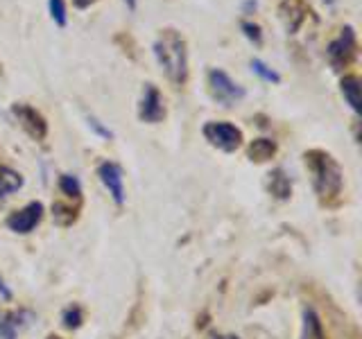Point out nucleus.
I'll return each instance as SVG.
<instances>
[{"mask_svg": "<svg viewBox=\"0 0 362 339\" xmlns=\"http://www.w3.org/2000/svg\"><path fill=\"white\" fill-rule=\"evenodd\" d=\"M45 339H62V337H57V335H48V337H45Z\"/></svg>", "mask_w": 362, "mask_h": 339, "instance_id": "cd10ccee", "label": "nucleus"}, {"mask_svg": "<svg viewBox=\"0 0 362 339\" xmlns=\"http://www.w3.org/2000/svg\"><path fill=\"white\" fill-rule=\"evenodd\" d=\"M21 314L18 312H5L0 314V339H16L21 331Z\"/></svg>", "mask_w": 362, "mask_h": 339, "instance_id": "dca6fc26", "label": "nucleus"}, {"mask_svg": "<svg viewBox=\"0 0 362 339\" xmlns=\"http://www.w3.org/2000/svg\"><path fill=\"white\" fill-rule=\"evenodd\" d=\"M50 18L54 20V25L66 28L68 25V14H66V3L64 0H48Z\"/></svg>", "mask_w": 362, "mask_h": 339, "instance_id": "6ab92c4d", "label": "nucleus"}, {"mask_svg": "<svg viewBox=\"0 0 362 339\" xmlns=\"http://www.w3.org/2000/svg\"><path fill=\"white\" fill-rule=\"evenodd\" d=\"M41 218H43V203L30 201L28 206H23L21 210L9 215L7 226H9V231H14V233H30V231L37 229Z\"/></svg>", "mask_w": 362, "mask_h": 339, "instance_id": "6e6552de", "label": "nucleus"}, {"mask_svg": "<svg viewBox=\"0 0 362 339\" xmlns=\"http://www.w3.org/2000/svg\"><path fill=\"white\" fill-rule=\"evenodd\" d=\"M211 339H240V337H235V335H213Z\"/></svg>", "mask_w": 362, "mask_h": 339, "instance_id": "a878e982", "label": "nucleus"}, {"mask_svg": "<svg viewBox=\"0 0 362 339\" xmlns=\"http://www.w3.org/2000/svg\"><path fill=\"white\" fill-rule=\"evenodd\" d=\"M84 321V312L79 305H71L66 312H64V326L66 328H79Z\"/></svg>", "mask_w": 362, "mask_h": 339, "instance_id": "412c9836", "label": "nucleus"}, {"mask_svg": "<svg viewBox=\"0 0 362 339\" xmlns=\"http://www.w3.org/2000/svg\"><path fill=\"white\" fill-rule=\"evenodd\" d=\"M202 133H204V138L209 141V145L218 147L220 152H226V154H233L235 150H240V145L245 141L243 129L235 127L231 122H224V120L206 122Z\"/></svg>", "mask_w": 362, "mask_h": 339, "instance_id": "39448f33", "label": "nucleus"}, {"mask_svg": "<svg viewBox=\"0 0 362 339\" xmlns=\"http://www.w3.org/2000/svg\"><path fill=\"white\" fill-rule=\"evenodd\" d=\"M247 156L254 163H267L269 158L276 156V143L272 138H254L247 147Z\"/></svg>", "mask_w": 362, "mask_h": 339, "instance_id": "9b49d317", "label": "nucleus"}, {"mask_svg": "<svg viewBox=\"0 0 362 339\" xmlns=\"http://www.w3.org/2000/svg\"><path fill=\"white\" fill-rule=\"evenodd\" d=\"M206 84H209L211 97L222 107H233L247 95L245 86H240L235 79H231V75L224 73L222 68H211L206 75Z\"/></svg>", "mask_w": 362, "mask_h": 339, "instance_id": "7ed1b4c3", "label": "nucleus"}, {"mask_svg": "<svg viewBox=\"0 0 362 339\" xmlns=\"http://www.w3.org/2000/svg\"><path fill=\"white\" fill-rule=\"evenodd\" d=\"M98 177L100 181L105 184V188L109 190V195L113 197V201L122 206L124 203V179H122V167L118 163H111V161H105L100 163L98 167Z\"/></svg>", "mask_w": 362, "mask_h": 339, "instance_id": "9d476101", "label": "nucleus"}, {"mask_svg": "<svg viewBox=\"0 0 362 339\" xmlns=\"http://www.w3.org/2000/svg\"><path fill=\"white\" fill-rule=\"evenodd\" d=\"M124 3H127L129 9H136V0H124Z\"/></svg>", "mask_w": 362, "mask_h": 339, "instance_id": "bb28decb", "label": "nucleus"}, {"mask_svg": "<svg viewBox=\"0 0 362 339\" xmlns=\"http://www.w3.org/2000/svg\"><path fill=\"white\" fill-rule=\"evenodd\" d=\"M240 30H243V34L254 45H263V30H260L258 23H254V20H243L240 23Z\"/></svg>", "mask_w": 362, "mask_h": 339, "instance_id": "aec40b11", "label": "nucleus"}, {"mask_svg": "<svg viewBox=\"0 0 362 339\" xmlns=\"http://www.w3.org/2000/svg\"><path fill=\"white\" fill-rule=\"evenodd\" d=\"M23 184H25V179H23V174L16 172L14 167H7V165L0 167V197L14 195V192L23 188Z\"/></svg>", "mask_w": 362, "mask_h": 339, "instance_id": "ddd939ff", "label": "nucleus"}, {"mask_svg": "<svg viewBox=\"0 0 362 339\" xmlns=\"http://www.w3.org/2000/svg\"><path fill=\"white\" fill-rule=\"evenodd\" d=\"M339 90H342V97L351 107V111L360 113V77L358 75H344L342 82H339Z\"/></svg>", "mask_w": 362, "mask_h": 339, "instance_id": "f8f14e48", "label": "nucleus"}, {"mask_svg": "<svg viewBox=\"0 0 362 339\" xmlns=\"http://www.w3.org/2000/svg\"><path fill=\"white\" fill-rule=\"evenodd\" d=\"M308 14H310V7L305 5L303 0H283L279 5V18L288 34H297L303 28Z\"/></svg>", "mask_w": 362, "mask_h": 339, "instance_id": "1a4fd4ad", "label": "nucleus"}, {"mask_svg": "<svg viewBox=\"0 0 362 339\" xmlns=\"http://www.w3.org/2000/svg\"><path fill=\"white\" fill-rule=\"evenodd\" d=\"M88 124H90V127H93L100 136H102V138H107V141H111V138H113V131H111V129H107V127H102V124H100L95 118H88Z\"/></svg>", "mask_w": 362, "mask_h": 339, "instance_id": "4be33fe9", "label": "nucleus"}, {"mask_svg": "<svg viewBox=\"0 0 362 339\" xmlns=\"http://www.w3.org/2000/svg\"><path fill=\"white\" fill-rule=\"evenodd\" d=\"M249 68H252V71H254L260 79H263V82L281 84V75H279L272 66H267L263 59H252V61H249Z\"/></svg>", "mask_w": 362, "mask_h": 339, "instance_id": "f3484780", "label": "nucleus"}, {"mask_svg": "<svg viewBox=\"0 0 362 339\" xmlns=\"http://www.w3.org/2000/svg\"><path fill=\"white\" fill-rule=\"evenodd\" d=\"M301 339H326L320 314H317L313 308L303 310V333H301Z\"/></svg>", "mask_w": 362, "mask_h": 339, "instance_id": "2eb2a0df", "label": "nucleus"}, {"mask_svg": "<svg viewBox=\"0 0 362 339\" xmlns=\"http://www.w3.org/2000/svg\"><path fill=\"white\" fill-rule=\"evenodd\" d=\"M258 7V3H256V0H245V5H243V11H245V14H252V11Z\"/></svg>", "mask_w": 362, "mask_h": 339, "instance_id": "393cba45", "label": "nucleus"}, {"mask_svg": "<svg viewBox=\"0 0 362 339\" xmlns=\"http://www.w3.org/2000/svg\"><path fill=\"white\" fill-rule=\"evenodd\" d=\"M0 297H3L5 301L11 299V292H9V287L5 285V280H3V278H0Z\"/></svg>", "mask_w": 362, "mask_h": 339, "instance_id": "b1692460", "label": "nucleus"}, {"mask_svg": "<svg viewBox=\"0 0 362 339\" xmlns=\"http://www.w3.org/2000/svg\"><path fill=\"white\" fill-rule=\"evenodd\" d=\"M59 188H62V192L66 197H75L77 199L79 195H82V184H79V179L75 174H62Z\"/></svg>", "mask_w": 362, "mask_h": 339, "instance_id": "a211bd4d", "label": "nucleus"}, {"mask_svg": "<svg viewBox=\"0 0 362 339\" xmlns=\"http://www.w3.org/2000/svg\"><path fill=\"white\" fill-rule=\"evenodd\" d=\"M11 116L18 120V124L25 129L30 138L39 143L45 141V136H48V122H45L41 111L25 105V102H16V105H11Z\"/></svg>", "mask_w": 362, "mask_h": 339, "instance_id": "423d86ee", "label": "nucleus"}, {"mask_svg": "<svg viewBox=\"0 0 362 339\" xmlns=\"http://www.w3.org/2000/svg\"><path fill=\"white\" fill-rule=\"evenodd\" d=\"M98 0H73V5L77 7V9H88L90 5H95Z\"/></svg>", "mask_w": 362, "mask_h": 339, "instance_id": "5701e85b", "label": "nucleus"}, {"mask_svg": "<svg viewBox=\"0 0 362 339\" xmlns=\"http://www.w3.org/2000/svg\"><path fill=\"white\" fill-rule=\"evenodd\" d=\"M269 192L274 195L276 199H288L292 195V181L290 177L283 172V170H274V172L269 174V184H267Z\"/></svg>", "mask_w": 362, "mask_h": 339, "instance_id": "4468645a", "label": "nucleus"}, {"mask_svg": "<svg viewBox=\"0 0 362 339\" xmlns=\"http://www.w3.org/2000/svg\"><path fill=\"white\" fill-rule=\"evenodd\" d=\"M139 118L150 124H156L165 118V105H163L161 90H158L154 84H145V88H143L141 105H139Z\"/></svg>", "mask_w": 362, "mask_h": 339, "instance_id": "0eeeda50", "label": "nucleus"}, {"mask_svg": "<svg viewBox=\"0 0 362 339\" xmlns=\"http://www.w3.org/2000/svg\"><path fill=\"white\" fill-rule=\"evenodd\" d=\"M152 52L170 84L184 86L188 82V73H190L188 71V41L179 30L175 28L158 30Z\"/></svg>", "mask_w": 362, "mask_h": 339, "instance_id": "f257e3e1", "label": "nucleus"}, {"mask_svg": "<svg viewBox=\"0 0 362 339\" xmlns=\"http://www.w3.org/2000/svg\"><path fill=\"white\" fill-rule=\"evenodd\" d=\"M358 54V37H356V30L354 25H344L339 30L337 37L326 45V56L331 61L333 71H344L351 64H354Z\"/></svg>", "mask_w": 362, "mask_h": 339, "instance_id": "20e7f679", "label": "nucleus"}, {"mask_svg": "<svg viewBox=\"0 0 362 339\" xmlns=\"http://www.w3.org/2000/svg\"><path fill=\"white\" fill-rule=\"evenodd\" d=\"M303 163L313 177V188L320 195V199L324 201L335 199L342 192L344 174L339 163L333 158V154H328L324 150H308L303 154Z\"/></svg>", "mask_w": 362, "mask_h": 339, "instance_id": "f03ea898", "label": "nucleus"}]
</instances>
